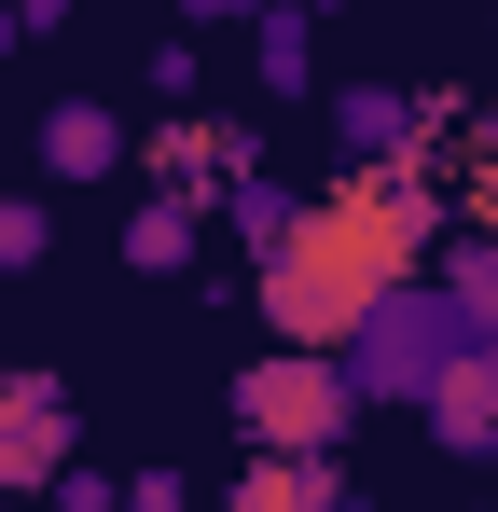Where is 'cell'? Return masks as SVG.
<instances>
[{
  "mask_svg": "<svg viewBox=\"0 0 498 512\" xmlns=\"http://www.w3.org/2000/svg\"><path fill=\"white\" fill-rule=\"evenodd\" d=\"M360 374H346V346H263L236 360V443L249 457H346L360 443Z\"/></svg>",
  "mask_w": 498,
  "mask_h": 512,
  "instance_id": "cell-1",
  "label": "cell"
},
{
  "mask_svg": "<svg viewBox=\"0 0 498 512\" xmlns=\"http://www.w3.org/2000/svg\"><path fill=\"white\" fill-rule=\"evenodd\" d=\"M457 346H471V319L443 305V277H388L374 305H360V333H346V374H360V402H429L443 374H457Z\"/></svg>",
  "mask_w": 498,
  "mask_h": 512,
  "instance_id": "cell-2",
  "label": "cell"
},
{
  "mask_svg": "<svg viewBox=\"0 0 498 512\" xmlns=\"http://www.w3.org/2000/svg\"><path fill=\"white\" fill-rule=\"evenodd\" d=\"M249 305H263V346H346V333H360V305H374V277L332 250L319 222H291V250L249 263Z\"/></svg>",
  "mask_w": 498,
  "mask_h": 512,
  "instance_id": "cell-3",
  "label": "cell"
},
{
  "mask_svg": "<svg viewBox=\"0 0 498 512\" xmlns=\"http://www.w3.org/2000/svg\"><path fill=\"white\" fill-rule=\"evenodd\" d=\"M70 457H83L70 374H42V360H28V374H0V485H14V499H42Z\"/></svg>",
  "mask_w": 498,
  "mask_h": 512,
  "instance_id": "cell-4",
  "label": "cell"
},
{
  "mask_svg": "<svg viewBox=\"0 0 498 512\" xmlns=\"http://www.w3.org/2000/svg\"><path fill=\"white\" fill-rule=\"evenodd\" d=\"M443 97H402V84H346L332 97V153L346 167H415V153H443Z\"/></svg>",
  "mask_w": 498,
  "mask_h": 512,
  "instance_id": "cell-5",
  "label": "cell"
},
{
  "mask_svg": "<svg viewBox=\"0 0 498 512\" xmlns=\"http://www.w3.org/2000/svg\"><path fill=\"white\" fill-rule=\"evenodd\" d=\"M415 416H429V443H443V457L498 471V333H471V346H457V374H443Z\"/></svg>",
  "mask_w": 498,
  "mask_h": 512,
  "instance_id": "cell-6",
  "label": "cell"
},
{
  "mask_svg": "<svg viewBox=\"0 0 498 512\" xmlns=\"http://www.w3.org/2000/svg\"><path fill=\"white\" fill-rule=\"evenodd\" d=\"M125 263L139 277H208V194H125Z\"/></svg>",
  "mask_w": 498,
  "mask_h": 512,
  "instance_id": "cell-7",
  "label": "cell"
},
{
  "mask_svg": "<svg viewBox=\"0 0 498 512\" xmlns=\"http://www.w3.org/2000/svg\"><path fill=\"white\" fill-rule=\"evenodd\" d=\"M319 14L332 0H263L249 14V97H319Z\"/></svg>",
  "mask_w": 498,
  "mask_h": 512,
  "instance_id": "cell-8",
  "label": "cell"
},
{
  "mask_svg": "<svg viewBox=\"0 0 498 512\" xmlns=\"http://www.w3.org/2000/svg\"><path fill=\"white\" fill-rule=\"evenodd\" d=\"M125 153H139V139H125V111H111V97H56V111H42V180H111L125 167Z\"/></svg>",
  "mask_w": 498,
  "mask_h": 512,
  "instance_id": "cell-9",
  "label": "cell"
},
{
  "mask_svg": "<svg viewBox=\"0 0 498 512\" xmlns=\"http://www.w3.org/2000/svg\"><path fill=\"white\" fill-rule=\"evenodd\" d=\"M222 512H360V499H346V457H249Z\"/></svg>",
  "mask_w": 498,
  "mask_h": 512,
  "instance_id": "cell-10",
  "label": "cell"
},
{
  "mask_svg": "<svg viewBox=\"0 0 498 512\" xmlns=\"http://www.w3.org/2000/svg\"><path fill=\"white\" fill-rule=\"evenodd\" d=\"M208 222H222V236H236V250L263 263V250H291V222H305V194H291L277 167H236L222 194H208Z\"/></svg>",
  "mask_w": 498,
  "mask_h": 512,
  "instance_id": "cell-11",
  "label": "cell"
},
{
  "mask_svg": "<svg viewBox=\"0 0 498 512\" xmlns=\"http://www.w3.org/2000/svg\"><path fill=\"white\" fill-rule=\"evenodd\" d=\"M429 277H443V305H457L471 333H498V222H471V236H443V263H429Z\"/></svg>",
  "mask_w": 498,
  "mask_h": 512,
  "instance_id": "cell-12",
  "label": "cell"
},
{
  "mask_svg": "<svg viewBox=\"0 0 498 512\" xmlns=\"http://www.w3.org/2000/svg\"><path fill=\"white\" fill-rule=\"evenodd\" d=\"M42 250H56V208L42 194H0V277H28Z\"/></svg>",
  "mask_w": 498,
  "mask_h": 512,
  "instance_id": "cell-13",
  "label": "cell"
},
{
  "mask_svg": "<svg viewBox=\"0 0 498 512\" xmlns=\"http://www.w3.org/2000/svg\"><path fill=\"white\" fill-rule=\"evenodd\" d=\"M153 97H166V111H194V97H208V42H194V28L153 42Z\"/></svg>",
  "mask_w": 498,
  "mask_h": 512,
  "instance_id": "cell-14",
  "label": "cell"
},
{
  "mask_svg": "<svg viewBox=\"0 0 498 512\" xmlns=\"http://www.w3.org/2000/svg\"><path fill=\"white\" fill-rule=\"evenodd\" d=\"M125 512H194V471H166V457H139V471H125Z\"/></svg>",
  "mask_w": 498,
  "mask_h": 512,
  "instance_id": "cell-15",
  "label": "cell"
},
{
  "mask_svg": "<svg viewBox=\"0 0 498 512\" xmlns=\"http://www.w3.org/2000/svg\"><path fill=\"white\" fill-rule=\"evenodd\" d=\"M42 499H56V512H125V485H111V471H83V457H70V471H56Z\"/></svg>",
  "mask_w": 498,
  "mask_h": 512,
  "instance_id": "cell-16",
  "label": "cell"
},
{
  "mask_svg": "<svg viewBox=\"0 0 498 512\" xmlns=\"http://www.w3.org/2000/svg\"><path fill=\"white\" fill-rule=\"evenodd\" d=\"M166 14H180V28H249L263 0H166Z\"/></svg>",
  "mask_w": 498,
  "mask_h": 512,
  "instance_id": "cell-17",
  "label": "cell"
},
{
  "mask_svg": "<svg viewBox=\"0 0 498 512\" xmlns=\"http://www.w3.org/2000/svg\"><path fill=\"white\" fill-rule=\"evenodd\" d=\"M14 28H28V42H56V28H70V0H14Z\"/></svg>",
  "mask_w": 498,
  "mask_h": 512,
  "instance_id": "cell-18",
  "label": "cell"
},
{
  "mask_svg": "<svg viewBox=\"0 0 498 512\" xmlns=\"http://www.w3.org/2000/svg\"><path fill=\"white\" fill-rule=\"evenodd\" d=\"M14 42H28V28H14V0H0V56H14Z\"/></svg>",
  "mask_w": 498,
  "mask_h": 512,
  "instance_id": "cell-19",
  "label": "cell"
}]
</instances>
